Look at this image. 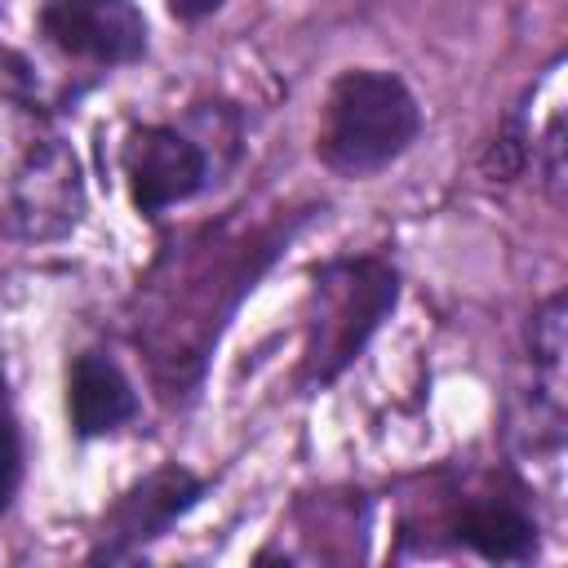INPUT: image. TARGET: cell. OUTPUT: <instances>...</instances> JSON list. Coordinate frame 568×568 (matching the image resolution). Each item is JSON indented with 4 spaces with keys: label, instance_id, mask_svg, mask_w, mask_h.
<instances>
[{
    "label": "cell",
    "instance_id": "6da1fadb",
    "mask_svg": "<svg viewBox=\"0 0 568 568\" xmlns=\"http://www.w3.org/2000/svg\"><path fill=\"white\" fill-rule=\"evenodd\" d=\"M417 102L404 80L386 71H346L328 89L324 124H320V155L337 173H377L395 155L408 151L417 138Z\"/></svg>",
    "mask_w": 568,
    "mask_h": 568
},
{
    "label": "cell",
    "instance_id": "7a4b0ae2",
    "mask_svg": "<svg viewBox=\"0 0 568 568\" xmlns=\"http://www.w3.org/2000/svg\"><path fill=\"white\" fill-rule=\"evenodd\" d=\"M395 306V271L377 257L328 262L315 275V311L306 324L302 377L311 386L333 382Z\"/></svg>",
    "mask_w": 568,
    "mask_h": 568
},
{
    "label": "cell",
    "instance_id": "3957f363",
    "mask_svg": "<svg viewBox=\"0 0 568 568\" xmlns=\"http://www.w3.org/2000/svg\"><path fill=\"white\" fill-rule=\"evenodd\" d=\"M124 178H129V195L133 209L155 217L160 209L186 200L200 191L204 182V155L191 138H182L178 129H133L124 142Z\"/></svg>",
    "mask_w": 568,
    "mask_h": 568
},
{
    "label": "cell",
    "instance_id": "277c9868",
    "mask_svg": "<svg viewBox=\"0 0 568 568\" xmlns=\"http://www.w3.org/2000/svg\"><path fill=\"white\" fill-rule=\"evenodd\" d=\"M44 36L89 62H133L146 49V18L133 0H58L44 9Z\"/></svg>",
    "mask_w": 568,
    "mask_h": 568
},
{
    "label": "cell",
    "instance_id": "5b68a950",
    "mask_svg": "<svg viewBox=\"0 0 568 568\" xmlns=\"http://www.w3.org/2000/svg\"><path fill=\"white\" fill-rule=\"evenodd\" d=\"M195 497H200V479H195L191 470H182V466L155 470L142 488H133V493L120 501L115 524H111V546H106L102 555H120L124 546H138V541L164 532L169 519L182 515Z\"/></svg>",
    "mask_w": 568,
    "mask_h": 568
},
{
    "label": "cell",
    "instance_id": "8992f818",
    "mask_svg": "<svg viewBox=\"0 0 568 568\" xmlns=\"http://www.w3.org/2000/svg\"><path fill=\"white\" fill-rule=\"evenodd\" d=\"M67 404H71V426L80 435H106L133 417V386L111 359L80 355L67 382Z\"/></svg>",
    "mask_w": 568,
    "mask_h": 568
},
{
    "label": "cell",
    "instance_id": "52a82bcc",
    "mask_svg": "<svg viewBox=\"0 0 568 568\" xmlns=\"http://www.w3.org/2000/svg\"><path fill=\"white\" fill-rule=\"evenodd\" d=\"M457 541H466L470 550H479L484 559H501V564H519L532 555L537 532L532 524L510 510V506H470L457 519Z\"/></svg>",
    "mask_w": 568,
    "mask_h": 568
},
{
    "label": "cell",
    "instance_id": "ba28073f",
    "mask_svg": "<svg viewBox=\"0 0 568 568\" xmlns=\"http://www.w3.org/2000/svg\"><path fill=\"white\" fill-rule=\"evenodd\" d=\"M532 355L550 377V395H559V364H564V297H550L532 320Z\"/></svg>",
    "mask_w": 568,
    "mask_h": 568
},
{
    "label": "cell",
    "instance_id": "9c48e42d",
    "mask_svg": "<svg viewBox=\"0 0 568 568\" xmlns=\"http://www.w3.org/2000/svg\"><path fill=\"white\" fill-rule=\"evenodd\" d=\"M537 151H541V173H546L550 195H555V200H564V111H555V115H550V124H546V133H541V142H537Z\"/></svg>",
    "mask_w": 568,
    "mask_h": 568
},
{
    "label": "cell",
    "instance_id": "30bf717a",
    "mask_svg": "<svg viewBox=\"0 0 568 568\" xmlns=\"http://www.w3.org/2000/svg\"><path fill=\"white\" fill-rule=\"evenodd\" d=\"M18 475H22L18 426H13V417L0 408V510L9 506V497H13V488H18Z\"/></svg>",
    "mask_w": 568,
    "mask_h": 568
},
{
    "label": "cell",
    "instance_id": "8fae6325",
    "mask_svg": "<svg viewBox=\"0 0 568 568\" xmlns=\"http://www.w3.org/2000/svg\"><path fill=\"white\" fill-rule=\"evenodd\" d=\"M173 9H182V13H204V9H213L217 0H169Z\"/></svg>",
    "mask_w": 568,
    "mask_h": 568
}]
</instances>
